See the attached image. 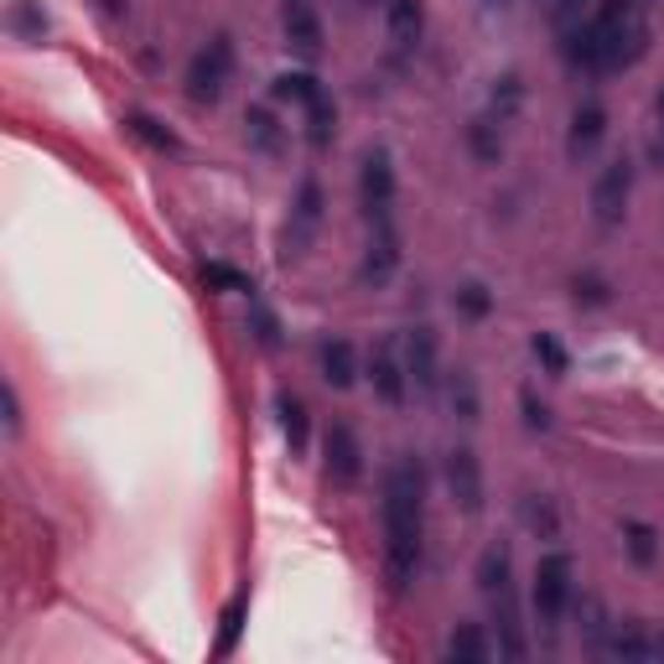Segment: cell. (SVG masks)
Instances as JSON below:
<instances>
[{
    "label": "cell",
    "mask_w": 664,
    "mask_h": 664,
    "mask_svg": "<svg viewBox=\"0 0 664 664\" xmlns=\"http://www.w3.org/2000/svg\"><path fill=\"white\" fill-rule=\"evenodd\" d=\"M271 94H275V99H291V104H312L322 89H317L312 73H281V79L271 83Z\"/></svg>",
    "instance_id": "27"
},
{
    "label": "cell",
    "mask_w": 664,
    "mask_h": 664,
    "mask_svg": "<svg viewBox=\"0 0 664 664\" xmlns=\"http://www.w3.org/2000/svg\"><path fill=\"white\" fill-rule=\"evenodd\" d=\"M457 312L472 317V322H483L493 312V291L483 281H468V286H457Z\"/></svg>",
    "instance_id": "28"
},
{
    "label": "cell",
    "mask_w": 664,
    "mask_h": 664,
    "mask_svg": "<svg viewBox=\"0 0 664 664\" xmlns=\"http://www.w3.org/2000/svg\"><path fill=\"white\" fill-rule=\"evenodd\" d=\"M203 281L218 286V291H254L250 275H239L234 265H224V260H208V265H203Z\"/></svg>",
    "instance_id": "32"
},
{
    "label": "cell",
    "mask_w": 664,
    "mask_h": 664,
    "mask_svg": "<svg viewBox=\"0 0 664 664\" xmlns=\"http://www.w3.org/2000/svg\"><path fill=\"white\" fill-rule=\"evenodd\" d=\"M322 451H328V478L337 483V489H353L358 478H364V447H358V436H353V426H328V442H322Z\"/></svg>",
    "instance_id": "8"
},
{
    "label": "cell",
    "mask_w": 664,
    "mask_h": 664,
    "mask_svg": "<svg viewBox=\"0 0 664 664\" xmlns=\"http://www.w3.org/2000/svg\"><path fill=\"white\" fill-rule=\"evenodd\" d=\"M654 161H664V130H660V140H654Z\"/></svg>",
    "instance_id": "39"
},
{
    "label": "cell",
    "mask_w": 664,
    "mask_h": 664,
    "mask_svg": "<svg viewBox=\"0 0 664 664\" xmlns=\"http://www.w3.org/2000/svg\"><path fill=\"white\" fill-rule=\"evenodd\" d=\"M603 136H607V110L597 104V99H586L582 110L571 115V136H566L571 161H586L597 146H603Z\"/></svg>",
    "instance_id": "12"
},
{
    "label": "cell",
    "mask_w": 664,
    "mask_h": 664,
    "mask_svg": "<svg viewBox=\"0 0 664 664\" xmlns=\"http://www.w3.org/2000/svg\"><path fill=\"white\" fill-rule=\"evenodd\" d=\"M628 197H633V161L618 157V161H607L603 172H597V182H592V218H597L603 229L623 224Z\"/></svg>",
    "instance_id": "5"
},
{
    "label": "cell",
    "mask_w": 664,
    "mask_h": 664,
    "mask_svg": "<svg viewBox=\"0 0 664 664\" xmlns=\"http://www.w3.org/2000/svg\"><path fill=\"white\" fill-rule=\"evenodd\" d=\"M11 26H16L21 37L37 42L42 32H47V16H37V11H32V0H16V11H11Z\"/></svg>",
    "instance_id": "35"
},
{
    "label": "cell",
    "mask_w": 664,
    "mask_h": 664,
    "mask_svg": "<svg viewBox=\"0 0 664 664\" xmlns=\"http://www.w3.org/2000/svg\"><path fill=\"white\" fill-rule=\"evenodd\" d=\"M447 405H451V415H457V421H478V411H483V405H478V385H472V374L468 369H457L447 379Z\"/></svg>",
    "instance_id": "21"
},
{
    "label": "cell",
    "mask_w": 664,
    "mask_h": 664,
    "mask_svg": "<svg viewBox=\"0 0 664 664\" xmlns=\"http://www.w3.org/2000/svg\"><path fill=\"white\" fill-rule=\"evenodd\" d=\"M5 431H11V436L21 431V400H16V390H11V385H5Z\"/></svg>",
    "instance_id": "37"
},
{
    "label": "cell",
    "mask_w": 664,
    "mask_h": 664,
    "mask_svg": "<svg viewBox=\"0 0 664 664\" xmlns=\"http://www.w3.org/2000/svg\"><path fill=\"white\" fill-rule=\"evenodd\" d=\"M519 99H525V83L514 79V73H508V79H499V89H493V119L504 125V119L519 110Z\"/></svg>",
    "instance_id": "33"
},
{
    "label": "cell",
    "mask_w": 664,
    "mask_h": 664,
    "mask_svg": "<svg viewBox=\"0 0 664 664\" xmlns=\"http://www.w3.org/2000/svg\"><path fill=\"white\" fill-rule=\"evenodd\" d=\"M317 364H322V379H328L332 390H348L353 379H358V358H353L348 337H328V343L317 348Z\"/></svg>",
    "instance_id": "14"
},
{
    "label": "cell",
    "mask_w": 664,
    "mask_h": 664,
    "mask_svg": "<svg viewBox=\"0 0 664 664\" xmlns=\"http://www.w3.org/2000/svg\"><path fill=\"white\" fill-rule=\"evenodd\" d=\"M623 546L639 566H654V561H660V535H654L649 525H639V519H628L623 525Z\"/></svg>",
    "instance_id": "23"
},
{
    "label": "cell",
    "mask_w": 664,
    "mask_h": 664,
    "mask_svg": "<svg viewBox=\"0 0 664 664\" xmlns=\"http://www.w3.org/2000/svg\"><path fill=\"white\" fill-rule=\"evenodd\" d=\"M358 197H364V214L374 224L390 218V203H394V167L385 151H369L364 157V172H358Z\"/></svg>",
    "instance_id": "7"
},
{
    "label": "cell",
    "mask_w": 664,
    "mask_h": 664,
    "mask_svg": "<svg viewBox=\"0 0 664 664\" xmlns=\"http://www.w3.org/2000/svg\"><path fill=\"white\" fill-rule=\"evenodd\" d=\"M405 369H411L415 390H436L442 385V353H436V332L431 328H411V337H405Z\"/></svg>",
    "instance_id": "11"
},
{
    "label": "cell",
    "mask_w": 664,
    "mask_h": 664,
    "mask_svg": "<svg viewBox=\"0 0 664 664\" xmlns=\"http://www.w3.org/2000/svg\"><path fill=\"white\" fill-rule=\"evenodd\" d=\"M447 654H451V660L483 664V660H489V639L478 633V623H462V628H457V633L447 639Z\"/></svg>",
    "instance_id": "24"
},
{
    "label": "cell",
    "mask_w": 664,
    "mask_h": 664,
    "mask_svg": "<svg viewBox=\"0 0 664 664\" xmlns=\"http://www.w3.org/2000/svg\"><path fill=\"white\" fill-rule=\"evenodd\" d=\"M603 649L618 654V660H664V633H654V628H623V633Z\"/></svg>",
    "instance_id": "18"
},
{
    "label": "cell",
    "mask_w": 664,
    "mask_h": 664,
    "mask_svg": "<svg viewBox=\"0 0 664 664\" xmlns=\"http://www.w3.org/2000/svg\"><path fill=\"white\" fill-rule=\"evenodd\" d=\"M571 291H576V301H586V307H607V301H613V286H607L603 275H576Z\"/></svg>",
    "instance_id": "34"
},
{
    "label": "cell",
    "mask_w": 664,
    "mask_h": 664,
    "mask_svg": "<svg viewBox=\"0 0 664 664\" xmlns=\"http://www.w3.org/2000/svg\"><path fill=\"white\" fill-rule=\"evenodd\" d=\"M582 5H586V0H556V21H571V16H582Z\"/></svg>",
    "instance_id": "38"
},
{
    "label": "cell",
    "mask_w": 664,
    "mask_h": 664,
    "mask_svg": "<svg viewBox=\"0 0 664 664\" xmlns=\"http://www.w3.org/2000/svg\"><path fill=\"white\" fill-rule=\"evenodd\" d=\"M447 493L462 514H483V468L472 447H451L447 451Z\"/></svg>",
    "instance_id": "6"
},
{
    "label": "cell",
    "mask_w": 664,
    "mask_h": 664,
    "mask_svg": "<svg viewBox=\"0 0 664 664\" xmlns=\"http://www.w3.org/2000/svg\"><path fill=\"white\" fill-rule=\"evenodd\" d=\"M385 21H390L394 47H415L421 26H426V11H421V0H385Z\"/></svg>",
    "instance_id": "16"
},
{
    "label": "cell",
    "mask_w": 664,
    "mask_h": 664,
    "mask_svg": "<svg viewBox=\"0 0 664 664\" xmlns=\"http://www.w3.org/2000/svg\"><path fill=\"white\" fill-rule=\"evenodd\" d=\"M468 146H472V157L483 161V167H499V157H504V136H499V119H493V115L472 119V125H468Z\"/></svg>",
    "instance_id": "20"
},
{
    "label": "cell",
    "mask_w": 664,
    "mask_h": 664,
    "mask_svg": "<svg viewBox=\"0 0 664 664\" xmlns=\"http://www.w3.org/2000/svg\"><path fill=\"white\" fill-rule=\"evenodd\" d=\"M130 130H136L146 146H157V151H176V136L161 125L157 115H146V110H136V115H130Z\"/></svg>",
    "instance_id": "29"
},
{
    "label": "cell",
    "mask_w": 664,
    "mask_h": 664,
    "mask_svg": "<svg viewBox=\"0 0 664 664\" xmlns=\"http://www.w3.org/2000/svg\"><path fill=\"white\" fill-rule=\"evenodd\" d=\"M660 115H664V89H660Z\"/></svg>",
    "instance_id": "40"
},
{
    "label": "cell",
    "mask_w": 664,
    "mask_h": 664,
    "mask_svg": "<svg viewBox=\"0 0 664 664\" xmlns=\"http://www.w3.org/2000/svg\"><path fill=\"white\" fill-rule=\"evenodd\" d=\"M332 130H337V110H332L328 94H317L312 104H307V140L322 151V146H332Z\"/></svg>",
    "instance_id": "22"
},
{
    "label": "cell",
    "mask_w": 664,
    "mask_h": 664,
    "mask_svg": "<svg viewBox=\"0 0 664 664\" xmlns=\"http://www.w3.org/2000/svg\"><path fill=\"white\" fill-rule=\"evenodd\" d=\"M369 379H374V394H379L385 405H405V390H411V369L400 364L394 343H379V348L369 353Z\"/></svg>",
    "instance_id": "9"
},
{
    "label": "cell",
    "mask_w": 664,
    "mask_h": 664,
    "mask_svg": "<svg viewBox=\"0 0 664 664\" xmlns=\"http://www.w3.org/2000/svg\"><path fill=\"white\" fill-rule=\"evenodd\" d=\"M244 613H250V597H234L224 607V628H218V654H234L239 628H244Z\"/></svg>",
    "instance_id": "31"
},
{
    "label": "cell",
    "mask_w": 664,
    "mask_h": 664,
    "mask_svg": "<svg viewBox=\"0 0 664 664\" xmlns=\"http://www.w3.org/2000/svg\"><path fill=\"white\" fill-rule=\"evenodd\" d=\"M566 607H571V556L566 550H546L540 566H535V618H540V628H556Z\"/></svg>",
    "instance_id": "3"
},
{
    "label": "cell",
    "mask_w": 664,
    "mask_h": 664,
    "mask_svg": "<svg viewBox=\"0 0 664 664\" xmlns=\"http://www.w3.org/2000/svg\"><path fill=\"white\" fill-rule=\"evenodd\" d=\"M519 411H525V426L529 431H550V405L535 390H519Z\"/></svg>",
    "instance_id": "36"
},
{
    "label": "cell",
    "mask_w": 664,
    "mask_h": 664,
    "mask_svg": "<svg viewBox=\"0 0 664 664\" xmlns=\"http://www.w3.org/2000/svg\"><path fill=\"white\" fill-rule=\"evenodd\" d=\"M421 508H426V478L415 457H394L385 478V571L390 586L405 592L421 566Z\"/></svg>",
    "instance_id": "1"
},
{
    "label": "cell",
    "mask_w": 664,
    "mask_h": 664,
    "mask_svg": "<svg viewBox=\"0 0 664 664\" xmlns=\"http://www.w3.org/2000/svg\"><path fill=\"white\" fill-rule=\"evenodd\" d=\"M525 525L540 535V540H556L561 525H556V508H550L546 493H525Z\"/></svg>",
    "instance_id": "26"
},
{
    "label": "cell",
    "mask_w": 664,
    "mask_h": 664,
    "mask_svg": "<svg viewBox=\"0 0 664 664\" xmlns=\"http://www.w3.org/2000/svg\"><path fill=\"white\" fill-rule=\"evenodd\" d=\"M244 140H250L254 151H265V157L286 151V130H281V119L271 110H244Z\"/></svg>",
    "instance_id": "17"
},
{
    "label": "cell",
    "mask_w": 664,
    "mask_h": 664,
    "mask_svg": "<svg viewBox=\"0 0 664 664\" xmlns=\"http://www.w3.org/2000/svg\"><path fill=\"white\" fill-rule=\"evenodd\" d=\"M394 265H400V239H394L390 218H385V224H374V239H369V250H364L358 275H364L369 286H385V281L394 275Z\"/></svg>",
    "instance_id": "13"
},
{
    "label": "cell",
    "mask_w": 664,
    "mask_h": 664,
    "mask_svg": "<svg viewBox=\"0 0 664 664\" xmlns=\"http://www.w3.org/2000/svg\"><path fill=\"white\" fill-rule=\"evenodd\" d=\"M514 556H508V546L499 540V546H489L483 550V561H478V586H483V597H504V592H514Z\"/></svg>",
    "instance_id": "15"
},
{
    "label": "cell",
    "mask_w": 664,
    "mask_h": 664,
    "mask_svg": "<svg viewBox=\"0 0 664 664\" xmlns=\"http://www.w3.org/2000/svg\"><path fill=\"white\" fill-rule=\"evenodd\" d=\"M529 348H535V358L546 364V374H566L571 369V358H566V348H561V337H556V332H535V343H529Z\"/></svg>",
    "instance_id": "30"
},
{
    "label": "cell",
    "mask_w": 664,
    "mask_h": 664,
    "mask_svg": "<svg viewBox=\"0 0 664 664\" xmlns=\"http://www.w3.org/2000/svg\"><path fill=\"white\" fill-rule=\"evenodd\" d=\"M250 332L260 348H281V317L260 301V296H250Z\"/></svg>",
    "instance_id": "25"
},
{
    "label": "cell",
    "mask_w": 664,
    "mask_h": 664,
    "mask_svg": "<svg viewBox=\"0 0 664 664\" xmlns=\"http://www.w3.org/2000/svg\"><path fill=\"white\" fill-rule=\"evenodd\" d=\"M281 26H286V42H291L301 58H317L322 53V16H317L312 0H286Z\"/></svg>",
    "instance_id": "10"
},
{
    "label": "cell",
    "mask_w": 664,
    "mask_h": 664,
    "mask_svg": "<svg viewBox=\"0 0 664 664\" xmlns=\"http://www.w3.org/2000/svg\"><path fill=\"white\" fill-rule=\"evenodd\" d=\"M275 415H281V431H286L291 457H301V451H307V405H301V394L281 390L275 394Z\"/></svg>",
    "instance_id": "19"
},
{
    "label": "cell",
    "mask_w": 664,
    "mask_h": 664,
    "mask_svg": "<svg viewBox=\"0 0 664 664\" xmlns=\"http://www.w3.org/2000/svg\"><path fill=\"white\" fill-rule=\"evenodd\" d=\"M317 229H322V182L307 176L301 193H296L291 218H286V234H281V260H301V254L312 250Z\"/></svg>",
    "instance_id": "4"
},
{
    "label": "cell",
    "mask_w": 664,
    "mask_h": 664,
    "mask_svg": "<svg viewBox=\"0 0 664 664\" xmlns=\"http://www.w3.org/2000/svg\"><path fill=\"white\" fill-rule=\"evenodd\" d=\"M234 79V42L218 32L208 47H197L193 62H187V99L193 104H218L224 89Z\"/></svg>",
    "instance_id": "2"
}]
</instances>
